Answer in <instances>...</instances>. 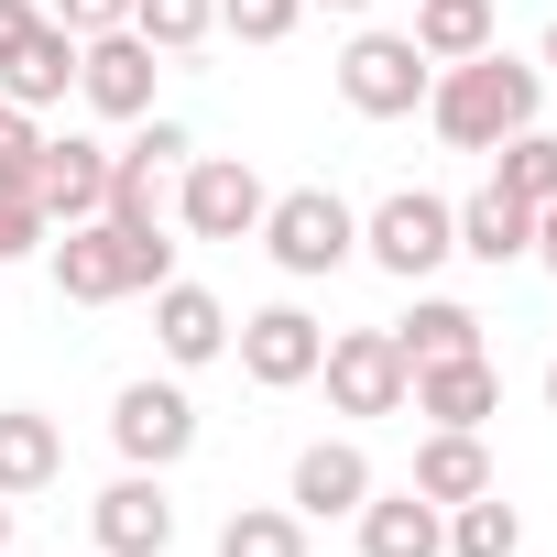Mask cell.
Instances as JSON below:
<instances>
[{
    "label": "cell",
    "mask_w": 557,
    "mask_h": 557,
    "mask_svg": "<svg viewBox=\"0 0 557 557\" xmlns=\"http://www.w3.org/2000/svg\"><path fill=\"white\" fill-rule=\"evenodd\" d=\"M535 99H546V66H513L503 45H481V55H459L448 77H426V121H437L448 153H492V143H513V132L535 121Z\"/></svg>",
    "instance_id": "cell-1"
},
{
    "label": "cell",
    "mask_w": 557,
    "mask_h": 557,
    "mask_svg": "<svg viewBox=\"0 0 557 557\" xmlns=\"http://www.w3.org/2000/svg\"><path fill=\"white\" fill-rule=\"evenodd\" d=\"M55 251V285L77 296V307H121V296H153V285H175V240L164 230H132V219H77L66 240H45Z\"/></svg>",
    "instance_id": "cell-2"
},
{
    "label": "cell",
    "mask_w": 557,
    "mask_h": 557,
    "mask_svg": "<svg viewBox=\"0 0 557 557\" xmlns=\"http://www.w3.org/2000/svg\"><path fill=\"white\" fill-rule=\"evenodd\" d=\"M262 251L307 285V273H339L361 251V219H350L339 186H285V197H262Z\"/></svg>",
    "instance_id": "cell-3"
},
{
    "label": "cell",
    "mask_w": 557,
    "mask_h": 557,
    "mask_svg": "<svg viewBox=\"0 0 557 557\" xmlns=\"http://www.w3.org/2000/svg\"><path fill=\"white\" fill-rule=\"evenodd\" d=\"M361 251L394 273V285H426V273L459 251V208H448V197H426V186H394V197L361 219Z\"/></svg>",
    "instance_id": "cell-4"
},
{
    "label": "cell",
    "mask_w": 557,
    "mask_h": 557,
    "mask_svg": "<svg viewBox=\"0 0 557 557\" xmlns=\"http://www.w3.org/2000/svg\"><path fill=\"white\" fill-rule=\"evenodd\" d=\"M426 55H416V34H350L339 45V99L361 110V121H405V110H426Z\"/></svg>",
    "instance_id": "cell-5"
},
{
    "label": "cell",
    "mask_w": 557,
    "mask_h": 557,
    "mask_svg": "<svg viewBox=\"0 0 557 557\" xmlns=\"http://www.w3.org/2000/svg\"><path fill=\"white\" fill-rule=\"evenodd\" d=\"M318 372H329V405H339V416H405V394H416L394 329H339V339L318 350Z\"/></svg>",
    "instance_id": "cell-6"
},
{
    "label": "cell",
    "mask_w": 557,
    "mask_h": 557,
    "mask_svg": "<svg viewBox=\"0 0 557 557\" xmlns=\"http://www.w3.org/2000/svg\"><path fill=\"white\" fill-rule=\"evenodd\" d=\"M175 219H186L197 240H251V230H262V175H251L240 153H197L186 186H175Z\"/></svg>",
    "instance_id": "cell-7"
},
{
    "label": "cell",
    "mask_w": 557,
    "mask_h": 557,
    "mask_svg": "<svg viewBox=\"0 0 557 557\" xmlns=\"http://www.w3.org/2000/svg\"><path fill=\"white\" fill-rule=\"evenodd\" d=\"M110 437H121L132 470H175V459L197 448V405H186L175 383H121V394H110Z\"/></svg>",
    "instance_id": "cell-8"
},
{
    "label": "cell",
    "mask_w": 557,
    "mask_h": 557,
    "mask_svg": "<svg viewBox=\"0 0 557 557\" xmlns=\"http://www.w3.org/2000/svg\"><path fill=\"white\" fill-rule=\"evenodd\" d=\"M318 350H329V329H318L307 307H251V318H240V372H251L262 394L318 383Z\"/></svg>",
    "instance_id": "cell-9"
},
{
    "label": "cell",
    "mask_w": 557,
    "mask_h": 557,
    "mask_svg": "<svg viewBox=\"0 0 557 557\" xmlns=\"http://www.w3.org/2000/svg\"><path fill=\"white\" fill-rule=\"evenodd\" d=\"M77 99L99 110V121H143L153 110V45L121 23V34H88L77 45Z\"/></svg>",
    "instance_id": "cell-10"
},
{
    "label": "cell",
    "mask_w": 557,
    "mask_h": 557,
    "mask_svg": "<svg viewBox=\"0 0 557 557\" xmlns=\"http://www.w3.org/2000/svg\"><path fill=\"white\" fill-rule=\"evenodd\" d=\"M88 535L110 557H164L175 546V503H164V470H121L99 503H88Z\"/></svg>",
    "instance_id": "cell-11"
},
{
    "label": "cell",
    "mask_w": 557,
    "mask_h": 557,
    "mask_svg": "<svg viewBox=\"0 0 557 557\" xmlns=\"http://www.w3.org/2000/svg\"><path fill=\"white\" fill-rule=\"evenodd\" d=\"M34 208H45V230L66 219H99L110 208V153L88 143V132H45V164H34Z\"/></svg>",
    "instance_id": "cell-12"
},
{
    "label": "cell",
    "mask_w": 557,
    "mask_h": 557,
    "mask_svg": "<svg viewBox=\"0 0 557 557\" xmlns=\"http://www.w3.org/2000/svg\"><path fill=\"white\" fill-rule=\"evenodd\" d=\"M307 524H329V513H361L372 503V459H361V437H307L296 448V492H285Z\"/></svg>",
    "instance_id": "cell-13"
},
{
    "label": "cell",
    "mask_w": 557,
    "mask_h": 557,
    "mask_svg": "<svg viewBox=\"0 0 557 557\" xmlns=\"http://www.w3.org/2000/svg\"><path fill=\"white\" fill-rule=\"evenodd\" d=\"M405 405H416L426 426H492V416H503V372H492L481 350H459V361H426Z\"/></svg>",
    "instance_id": "cell-14"
},
{
    "label": "cell",
    "mask_w": 557,
    "mask_h": 557,
    "mask_svg": "<svg viewBox=\"0 0 557 557\" xmlns=\"http://www.w3.org/2000/svg\"><path fill=\"white\" fill-rule=\"evenodd\" d=\"M361 557H448V503H426L416 481L372 492L361 503Z\"/></svg>",
    "instance_id": "cell-15"
},
{
    "label": "cell",
    "mask_w": 557,
    "mask_h": 557,
    "mask_svg": "<svg viewBox=\"0 0 557 557\" xmlns=\"http://www.w3.org/2000/svg\"><path fill=\"white\" fill-rule=\"evenodd\" d=\"M66 88H77V34L45 12V23L12 45V66H0V99H12V110H55Z\"/></svg>",
    "instance_id": "cell-16"
},
{
    "label": "cell",
    "mask_w": 557,
    "mask_h": 557,
    "mask_svg": "<svg viewBox=\"0 0 557 557\" xmlns=\"http://www.w3.org/2000/svg\"><path fill=\"white\" fill-rule=\"evenodd\" d=\"M153 339H164L175 372H197V361L230 350V307H219L208 285H153Z\"/></svg>",
    "instance_id": "cell-17"
},
{
    "label": "cell",
    "mask_w": 557,
    "mask_h": 557,
    "mask_svg": "<svg viewBox=\"0 0 557 557\" xmlns=\"http://www.w3.org/2000/svg\"><path fill=\"white\" fill-rule=\"evenodd\" d=\"M416 492H426V503H470V492H492V448H481V426H426V437H416Z\"/></svg>",
    "instance_id": "cell-18"
},
{
    "label": "cell",
    "mask_w": 557,
    "mask_h": 557,
    "mask_svg": "<svg viewBox=\"0 0 557 557\" xmlns=\"http://www.w3.org/2000/svg\"><path fill=\"white\" fill-rule=\"evenodd\" d=\"M66 470V437H55V416H34V405H0V492H45Z\"/></svg>",
    "instance_id": "cell-19"
},
{
    "label": "cell",
    "mask_w": 557,
    "mask_h": 557,
    "mask_svg": "<svg viewBox=\"0 0 557 557\" xmlns=\"http://www.w3.org/2000/svg\"><path fill=\"white\" fill-rule=\"evenodd\" d=\"M459 251H470V262H492V273H503V262H524V251H535V208H524V197H503V186H481V197L459 208Z\"/></svg>",
    "instance_id": "cell-20"
},
{
    "label": "cell",
    "mask_w": 557,
    "mask_h": 557,
    "mask_svg": "<svg viewBox=\"0 0 557 557\" xmlns=\"http://www.w3.org/2000/svg\"><path fill=\"white\" fill-rule=\"evenodd\" d=\"M394 350H405V372H426V361H459V350H481V318H470L459 296H416V318L394 329Z\"/></svg>",
    "instance_id": "cell-21"
},
{
    "label": "cell",
    "mask_w": 557,
    "mask_h": 557,
    "mask_svg": "<svg viewBox=\"0 0 557 557\" xmlns=\"http://www.w3.org/2000/svg\"><path fill=\"white\" fill-rule=\"evenodd\" d=\"M492 45V0H416V55L426 66H459Z\"/></svg>",
    "instance_id": "cell-22"
},
{
    "label": "cell",
    "mask_w": 557,
    "mask_h": 557,
    "mask_svg": "<svg viewBox=\"0 0 557 557\" xmlns=\"http://www.w3.org/2000/svg\"><path fill=\"white\" fill-rule=\"evenodd\" d=\"M219 557H307V513L296 503H230Z\"/></svg>",
    "instance_id": "cell-23"
},
{
    "label": "cell",
    "mask_w": 557,
    "mask_h": 557,
    "mask_svg": "<svg viewBox=\"0 0 557 557\" xmlns=\"http://www.w3.org/2000/svg\"><path fill=\"white\" fill-rule=\"evenodd\" d=\"M513 546H524V513H513L503 492L448 503V557H513Z\"/></svg>",
    "instance_id": "cell-24"
},
{
    "label": "cell",
    "mask_w": 557,
    "mask_h": 557,
    "mask_svg": "<svg viewBox=\"0 0 557 557\" xmlns=\"http://www.w3.org/2000/svg\"><path fill=\"white\" fill-rule=\"evenodd\" d=\"M492 186H503V197H524V208H546V197H557V132H535V121H524L513 143H492Z\"/></svg>",
    "instance_id": "cell-25"
},
{
    "label": "cell",
    "mask_w": 557,
    "mask_h": 557,
    "mask_svg": "<svg viewBox=\"0 0 557 557\" xmlns=\"http://www.w3.org/2000/svg\"><path fill=\"white\" fill-rule=\"evenodd\" d=\"M132 34H143L153 55H197V45L219 34V0H132Z\"/></svg>",
    "instance_id": "cell-26"
},
{
    "label": "cell",
    "mask_w": 557,
    "mask_h": 557,
    "mask_svg": "<svg viewBox=\"0 0 557 557\" xmlns=\"http://www.w3.org/2000/svg\"><path fill=\"white\" fill-rule=\"evenodd\" d=\"M296 12H307V0H219V34H240V45H285Z\"/></svg>",
    "instance_id": "cell-27"
},
{
    "label": "cell",
    "mask_w": 557,
    "mask_h": 557,
    "mask_svg": "<svg viewBox=\"0 0 557 557\" xmlns=\"http://www.w3.org/2000/svg\"><path fill=\"white\" fill-rule=\"evenodd\" d=\"M34 164H45L34 110H0V186H12V197H34Z\"/></svg>",
    "instance_id": "cell-28"
},
{
    "label": "cell",
    "mask_w": 557,
    "mask_h": 557,
    "mask_svg": "<svg viewBox=\"0 0 557 557\" xmlns=\"http://www.w3.org/2000/svg\"><path fill=\"white\" fill-rule=\"evenodd\" d=\"M45 240H55V230H45V208L0 186V262H23V251H45Z\"/></svg>",
    "instance_id": "cell-29"
},
{
    "label": "cell",
    "mask_w": 557,
    "mask_h": 557,
    "mask_svg": "<svg viewBox=\"0 0 557 557\" xmlns=\"http://www.w3.org/2000/svg\"><path fill=\"white\" fill-rule=\"evenodd\" d=\"M55 23L88 45V34H121V23H132V0H55Z\"/></svg>",
    "instance_id": "cell-30"
},
{
    "label": "cell",
    "mask_w": 557,
    "mask_h": 557,
    "mask_svg": "<svg viewBox=\"0 0 557 557\" xmlns=\"http://www.w3.org/2000/svg\"><path fill=\"white\" fill-rule=\"evenodd\" d=\"M34 23H45V12H34V0H0V66H12V45H23Z\"/></svg>",
    "instance_id": "cell-31"
},
{
    "label": "cell",
    "mask_w": 557,
    "mask_h": 557,
    "mask_svg": "<svg viewBox=\"0 0 557 557\" xmlns=\"http://www.w3.org/2000/svg\"><path fill=\"white\" fill-rule=\"evenodd\" d=\"M535 262H546V273H557V197H546V208H535Z\"/></svg>",
    "instance_id": "cell-32"
},
{
    "label": "cell",
    "mask_w": 557,
    "mask_h": 557,
    "mask_svg": "<svg viewBox=\"0 0 557 557\" xmlns=\"http://www.w3.org/2000/svg\"><path fill=\"white\" fill-rule=\"evenodd\" d=\"M0 557H12V492H0Z\"/></svg>",
    "instance_id": "cell-33"
},
{
    "label": "cell",
    "mask_w": 557,
    "mask_h": 557,
    "mask_svg": "<svg viewBox=\"0 0 557 557\" xmlns=\"http://www.w3.org/2000/svg\"><path fill=\"white\" fill-rule=\"evenodd\" d=\"M546 416H557V361H546Z\"/></svg>",
    "instance_id": "cell-34"
},
{
    "label": "cell",
    "mask_w": 557,
    "mask_h": 557,
    "mask_svg": "<svg viewBox=\"0 0 557 557\" xmlns=\"http://www.w3.org/2000/svg\"><path fill=\"white\" fill-rule=\"evenodd\" d=\"M329 12H372V0H329Z\"/></svg>",
    "instance_id": "cell-35"
},
{
    "label": "cell",
    "mask_w": 557,
    "mask_h": 557,
    "mask_svg": "<svg viewBox=\"0 0 557 557\" xmlns=\"http://www.w3.org/2000/svg\"><path fill=\"white\" fill-rule=\"evenodd\" d=\"M546 66H557V23H546Z\"/></svg>",
    "instance_id": "cell-36"
},
{
    "label": "cell",
    "mask_w": 557,
    "mask_h": 557,
    "mask_svg": "<svg viewBox=\"0 0 557 557\" xmlns=\"http://www.w3.org/2000/svg\"><path fill=\"white\" fill-rule=\"evenodd\" d=\"M0 110H12V99H0Z\"/></svg>",
    "instance_id": "cell-37"
}]
</instances>
